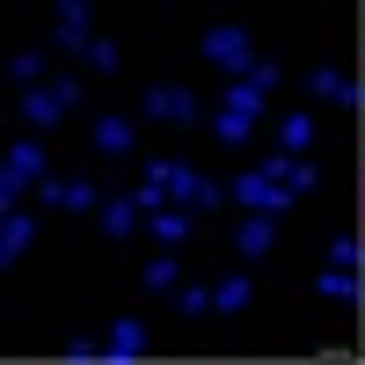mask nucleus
Wrapping results in <instances>:
<instances>
[{
    "label": "nucleus",
    "instance_id": "6",
    "mask_svg": "<svg viewBox=\"0 0 365 365\" xmlns=\"http://www.w3.org/2000/svg\"><path fill=\"white\" fill-rule=\"evenodd\" d=\"M132 146H139V125H132V117H117V110L96 117V154H103V161H125Z\"/></svg>",
    "mask_w": 365,
    "mask_h": 365
},
{
    "label": "nucleus",
    "instance_id": "3",
    "mask_svg": "<svg viewBox=\"0 0 365 365\" xmlns=\"http://www.w3.org/2000/svg\"><path fill=\"white\" fill-rule=\"evenodd\" d=\"M51 44H58V51H88V44H96V8H88V0H58Z\"/></svg>",
    "mask_w": 365,
    "mask_h": 365
},
{
    "label": "nucleus",
    "instance_id": "8",
    "mask_svg": "<svg viewBox=\"0 0 365 365\" xmlns=\"http://www.w3.org/2000/svg\"><path fill=\"white\" fill-rule=\"evenodd\" d=\"M29 241H37V220H29V212L15 205L8 220H0V270H15V263H22V249H29Z\"/></svg>",
    "mask_w": 365,
    "mask_h": 365
},
{
    "label": "nucleus",
    "instance_id": "12",
    "mask_svg": "<svg viewBox=\"0 0 365 365\" xmlns=\"http://www.w3.org/2000/svg\"><path fill=\"white\" fill-rule=\"evenodd\" d=\"M22 117H29V125H37V132H51L58 117H66V103L51 96V81H44V88H22Z\"/></svg>",
    "mask_w": 365,
    "mask_h": 365
},
{
    "label": "nucleus",
    "instance_id": "22",
    "mask_svg": "<svg viewBox=\"0 0 365 365\" xmlns=\"http://www.w3.org/2000/svg\"><path fill=\"white\" fill-rule=\"evenodd\" d=\"M81 58H88V66H96V73H117V44H110V37H96V44H88Z\"/></svg>",
    "mask_w": 365,
    "mask_h": 365
},
{
    "label": "nucleus",
    "instance_id": "4",
    "mask_svg": "<svg viewBox=\"0 0 365 365\" xmlns=\"http://www.w3.org/2000/svg\"><path fill=\"white\" fill-rule=\"evenodd\" d=\"M146 182H161V190H168V205H190V212H197L205 175H197L190 161H168V154H161V161H146Z\"/></svg>",
    "mask_w": 365,
    "mask_h": 365
},
{
    "label": "nucleus",
    "instance_id": "2",
    "mask_svg": "<svg viewBox=\"0 0 365 365\" xmlns=\"http://www.w3.org/2000/svg\"><path fill=\"white\" fill-rule=\"evenodd\" d=\"M292 182H278V175H263V168H249V175H234L227 182V205H241V212H270V220H278V212H292Z\"/></svg>",
    "mask_w": 365,
    "mask_h": 365
},
{
    "label": "nucleus",
    "instance_id": "9",
    "mask_svg": "<svg viewBox=\"0 0 365 365\" xmlns=\"http://www.w3.org/2000/svg\"><path fill=\"white\" fill-rule=\"evenodd\" d=\"M96 220H103V234H110V241H125L132 227H146V205L125 190V197H103V212H96Z\"/></svg>",
    "mask_w": 365,
    "mask_h": 365
},
{
    "label": "nucleus",
    "instance_id": "21",
    "mask_svg": "<svg viewBox=\"0 0 365 365\" xmlns=\"http://www.w3.org/2000/svg\"><path fill=\"white\" fill-rule=\"evenodd\" d=\"M358 292V278H351V270H336V263H329L322 270V299H351Z\"/></svg>",
    "mask_w": 365,
    "mask_h": 365
},
{
    "label": "nucleus",
    "instance_id": "26",
    "mask_svg": "<svg viewBox=\"0 0 365 365\" xmlns=\"http://www.w3.org/2000/svg\"><path fill=\"white\" fill-rule=\"evenodd\" d=\"M358 234H365V227H358Z\"/></svg>",
    "mask_w": 365,
    "mask_h": 365
},
{
    "label": "nucleus",
    "instance_id": "7",
    "mask_svg": "<svg viewBox=\"0 0 365 365\" xmlns=\"http://www.w3.org/2000/svg\"><path fill=\"white\" fill-rule=\"evenodd\" d=\"M103 344H110V365H132V358L146 351V322H139V314H117V322L103 329Z\"/></svg>",
    "mask_w": 365,
    "mask_h": 365
},
{
    "label": "nucleus",
    "instance_id": "20",
    "mask_svg": "<svg viewBox=\"0 0 365 365\" xmlns=\"http://www.w3.org/2000/svg\"><path fill=\"white\" fill-rule=\"evenodd\" d=\"M175 307H182V314H212V285H197V278L175 285Z\"/></svg>",
    "mask_w": 365,
    "mask_h": 365
},
{
    "label": "nucleus",
    "instance_id": "10",
    "mask_svg": "<svg viewBox=\"0 0 365 365\" xmlns=\"http://www.w3.org/2000/svg\"><path fill=\"white\" fill-rule=\"evenodd\" d=\"M249 299H256V278L249 270H227V278L212 285V314H249Z\"/></svg>",
    "mask_w": 365,
    "mask_h": 365
},
{
    "label": "nucleus",
    "instance_id": "24",
    "mask_svg": "<svg viewBox=\"0 0 365 365\" xmlns=\"http://www.w3.org/2000/svg\"><path fill=\"white\" fill-rule=\"evenodd\" d=\"M220 205H227V182L205 175V190H197V220H205V212H220Z\"/></svg>",
    "mask_w": 365,
    "mask_h": 365
},
{
    "label": "nucleus",
    "instance_id": "1",
    "mask_svg": "<svg viewBox=\"0 0 365 365\" xmlns=\"http://www.w3.org/2000/svg\"><path fill=\"white\" fill-rule=\"evenodd\" d=\"M197 51H205V66H227V81L256 73V37H249V29H241V22H212Z\"/></svg>",
    "mask_w": 365,
    "mask_h": 365
},
{
    "label": "nucleus",
    "instance_id": "14",
    "mask_svg": "<svg viewBox=\"0 0 365 365\" xmlns=\"http://www.w3.org/2000/svg\"><path fill=\"white\" fill-rule=\"evenodd\" d=\"M270 234H278V220H270V212H249V220H241V234H234V256H263Z\"/></svg>",
    "mask_w": 365,
    "mask_h": 365
},
{
    "label": "nucleus",
    "instance_id": "23",
    "mask_svg": "<svg viewBox=\"0 0 365 365\" xmlns=\"http://www.w3.org/2000/svg\"><path fill=\"white\" fill-rule=\"evenodd\" d=\"M51 96L66 103V110H81V73H51Z\"/></svg>",
    "mask_w": 365,
    "mask_h": 365
},
{
    "label": "nucleus",
    "instance_id": "19",
    "mask_svg": "<svg viewBox=\"0 0 365 365\" xmlns=\"http://www.w3.org/2000/svg\"><path fill=\"white\" fill-rule=\"evenodd\" d=\"M175 285H182V270H175V256L161 249L154 263H146V292H175Z\"/></svg>",
    "mask_w": 365,
    "mask_h": 365
},
{
    "label": "nucleus",
    "instance_id": "25",
    "mask_svg": "<svg viewBox=\"0 0 365 365\" xmlns=\"http://www.w3.org/2000/svg\"><path fill=\"white\" fill-rule=\"evenodd\" d=\"M358 227H365V175H358Z\"/></svg>",
    "mask_w": 365,
    "mask_h": 365
},
{
    "label": "nucleus",
    "instance_id": "5",
    "mask_svg": "<svg viewBox=\"0 0 365 365\" xmlns=\"http://www.w3.org/2000/svg\"><path fill=\"white\" fill-rule=\"evenodd\" d=\"M146 117H161V125H197V96L175 81H154L146 88Z\"/></svg>",
    "mask_w": 365,
    "mask_h": 365
},
{
    "label": "nucleus",
    "instance_id": "16",
    "mask_svg": "<svg viewBox=\"0 0 365 365\" xmlns=\"http://www.w3.org/2000/svg\"><path fill=\"white\" fill-rule=\"evenodd\" d=\"M278 146L285 154H314V117L299 110V117H278Z\"/></svg>",
    "mask_w": 365,
    "mask_h": 365
},
{
    "label": "nucleus",
    "instance_id": "11",
    "mask_svg": "<svg viewBox=\"0 0 365 365\" xmlns=\"http://www.w3.org/2000/svg\"><path fill=\"white\" fill-rule=\"evenodd\" d=\"M190 227H197V212H190V205H161V212H146V234H154L161 249H175Z\"/></svg>",
    "mask_w": 365,
    "mask_h": 365
},
{
    "label": "nucleus",
    "instance_id": "15",
    "mask_svg": "<svg viewBox=\"0 0 365 365\" xmlns=\"http://www.w3.org/2000/svg\"><path fill=\"white\" fill-rule=\"evenodd\" d=\"M307 88H314L322 103H351V96H358V81H351V73H336V66H314V73H307Z\"/></svg>",
    "mask_w": 365,
    "mask_h": 365
},
{
    "label": "nucleus",
    "instance_id": "18",
    "mask_svg": "<svg viewBox=\"0 0 365 365\" xmlns=\"http://www.w3.org/2000/svg\"><path fill=\"white\" fill-rule=\"evenodd\" d=\"M44 73H51V66H44V51H37V44L8 58V81H15V88H44Z\"/></svg>",
    "mask_w": 365,
    "mask_h": 365
},
{
    "label": "nucleus",
    "instance_id": "13",
    "mask_svg": "<svg viewBox=\"0 0 365 365\" xmlns=\"http://www.w3.org/2000/svg\"><path fill=\"white\" fill-rule=\"evenodd\" d=\"M263 103H270V88H263L256 73H241V81H227V103H220V110H241V117H263Z\"/></svg>",
    "mask_w": 365,
    "mask_h": 365
},
{
    "label": "nucleus",
    "instance_id": "17",
    "mask_svg": "<svg viewBox=\"0 0 365 365\" xmlns=\"http://www.w3.org/2000/svg\"><path fill=\"white\" fill-rule=\"evenodd\" d=\"M212 139H220V146H249V139H256V117L220 110V117H212Z\"/></svg>",
    "mask_w": 365,
    "mask_h": 365
}]
</instances>
